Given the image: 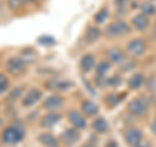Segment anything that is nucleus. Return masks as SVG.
<instances>
[{"instance_id": "1", "label": "nucleus", "mask_w": 156, "mask_h": 147, "mask_svg": "<svg viewBox=\"0 0 156 147\" xmlns=\"http://www.w3.org/2000/svg\"><path fill=\"white\" fill-rule=\"evenodd\" d=\"M25 135V128L22 124H13L12 126H8L7 129H4L3 134H2V141L5 145H16L20 143L23 139Z\"/></svg>"}, {"instance_id": "2", "label": "nucleus", "mask_w": 156, "mask_h": 147, "mask_svg": "<svg viewBox=\"0 0 156 147\" xmlns=\"http://www.w3.org/2000/svg\"><path fill=\"white\" fill-rule=\"evenodd\" d=\"M129 30H130V27L128 25V22L122 21V20H117V21H113L107 26L105 34L108 37H121V35L128 34Z\"/></svg>"}, {"instance_id": "3", "label": "nucleus", "mask_w": 156, "mask_h": 147, "mask_svg": "<svg viewBox=\"0 0 156 147\" xmlns=\"http://www.w3.org/2000/svg\"><path fill=\"white\" fill-rule=\"evenodd\" d=\"M128 109L134 116H144L148 111V104L143 98H134L129 102Z\"/></svg>"}, {"instance_id": "4", "label": "nucleus", "mask_w": 156, "mask_h": 147, "mask_svg": "<svg viewBox=\"0 0 156 147\" xmlns=\"http://www.w3.org/2000/svg\"><path fill=\"white\" fill-rule=\"evenodd\" d=\"M146 48H147V46H146V42L143 41V39H133V41H130L128 43V46H126V51H128L131 56H142L143 53L146 52Z\"/></svg>"}, {"instance_id": "5", "label": "nucleus", "mask_w": 156, "mask_h": 147, "mask_svg": "<svg viewBox=\"0 0 156 147\" xmlns=\"http://www.w3.org/2000/svg\"><path fill=\"white\" fill-rule=\"evenodd\" d=\"M124 138L126 145L130 146V147H135L136 145L139 143L140 141H143V135H142V131H140L138 128H128L124 133Z\"/></svg>"}, {"instance_id": "6", "label": "nucleus", "mask_w": 156, "mask_h": 147, "mask_svg": "<svg viewBox=\"0 0 156 147\" xmlns=\"http://www.w3.org/2000/svg\"><path fill=\"white\" fill-rule=\"evenodd\" d=\"M25 68H26V61L20 57H12L7 63V69L12 74H20V73L25 70Z\"/></svg>"}, {"instance_id": "7", "label": "nucleus", "mask_w": 156, "mask_h": 147, "mask_svg": "<svg viewBox=\"0 0 156 147\" xmlns=\"http://www.w3.org/2000/svg\"><path fill=\"white\" fill-rule=\"evenodd\" d=\"M68 119H69L70 124L73 125V128H76L78 130L85 129L86 125H87L86 124V119L78 111H76V109H72L69 112V115H68Z\"/></svg>"}, {"instance_id": "8", "label": "nucleus", "mask_w": 156, "mask_h": 147, "mask_svg": "<svg viewBox=\"0 0 156 147\" xmlns=\"http://www.w3.org/2000/svg\"><path fill=\"white\" fill-rule=\"evenodd\" d=\"M61 139L66 146H73L74 143H77L78 139H80V133H78V129L76 128H69L66 129L64 133L61 134Z\"/></svg>"}, {"instance_id": "9", "label": "nucleus", "mask_w": 156, "mask_h": 147, "mask_svg": "<svg viewBox=\"0 0 156 147\" xmlns=\"http://www.w3.org/2000/svg\"><path fill=\"white\" fill-rule=\"evenodd\" d=\"M41 98H42V91L41 90H38V89H30V90L26 92L25 98H23L22 106L23 107H31V106L35 104V103L39 99H41Z\"/></svg>"}, {"instance_id": "10", "label": "nucleus", "mask_w": 156, "mask_h": 147, "mask_svg": "<svg viewBox=\"0 0 156 147\" xmlns=\"http://www.w3.org/2000/svg\"><path fill=\"white\" fill-rule=\"evenodd\" d=\"M61 120V115L56 113V112H51L42 117L41 120V126L42 128H52L53 125H56L58 121Z\"/></svg>"}, {"instance_id": "11", "label": "nucleus", "mask_w": 156, "mask_h": 147, "mask_svg": "<svg viewBox=\"0 0 156 147\" xmlns=\"http://www.w3.org/2000/svg\"><path fill=\"white\" fill-rule=\"evenodd\" d=\"M107 56H108L109 61L113 63V64H122L124 60H125V53L122 50L117 47H113V48H109L107 51Z\"/></svg>"}, {"instance_id": "12", "label": "nucleus", "mask_w": 156, "mask_h": 147, "mask_svg": "<svg viewBox=\"0 0 156 147\" xmlns=\"http://www.w3.org/2000/svg\"><path fill=\"white\" fill-rule=\"evenodd\" d=\"M131 23H133V26L136 29V30L143 31V30H146V29L148 27L150 21H148V17L146 16V14L139 13V14H136L133 20H131Z\"/></svg>"}, {"instance_id": "13", "label": "nucleus", "mask_w": 156, "mask_h": 147, "mask_svg": "<svg viewBox=\"0 0 156 147\" xmlns=\"http://www.w3.org/2000/svg\"><path fill=\"white\" fill-rule=\"evenodd\" d=\"M94 66H95V59H94V56H92V55H90V53H86V55H83L81 57V60H80V69L83 73H89Z\"/></svg>"}, {"instance_id": "14", "label": "nucleus", "mask_w": 156, "mask_h": 147, "mask_svg": "<svg viewBox=\"0 0 156 147\" xmlns=\"http://www.w3.org/2000/svg\"><path fill=\"white\" fill-rule=\"evenodd\" d=\"M62 106V98L60 95H51L48 96L47 99L43 103V107L48 111H53V109H57L58 107Z\"/></svg>"}, {"instance_id": "15", "label": "nucleus", "mask_w": 156, "mask_h": 147, "mask_svg": "<svg viewBox=\"0 0 156 147\" xmlns=\"http://www.w3.org/2000/svg\"><path fill=\"white\" fill-rule=\"evenodd\" d=\"M38 141L44 146V147H58V141L56 139V137L51 133H42L39 134Z\"/></svg>"}, {"instance_id": "16", "label": "nucleus", "mask_w": 156, "mask_h": 147, "mask_svg": "<svg viewBox=\"0 0 156 147\" xmlns=\"http://www.w3.org/2000/svg\"><path fill=\"white\" fill-rule=\"evenodd\" d=\"M81 108L86 116H95L99 113V107L91 100H83L81 104Z\"/></svg>"}, {"instance_id": "17", "label": "nucleus", "mask_w": 156, "mask_h": 147, "mask_svg": "<svg viewBox=\"0 0 156 147\" xmlns=\"http://www.w3.org/2000/svg\"><path fill=\"white\" fill-rule=\"evenodd\" d=\"M143 83H144V76L142 73H135V74H133L129 78L128 86L131 90H138L140 86H143Z\"/></svg>"}, {"instance_id": "18", "label": "nucleus", "mask_w": 156, "mask_h": 147, "mask_svg": "<svg viewBox=\"0 0 156 147\" xmlns=\"http://www.w3.org/2000/svg\"><path fill=\"white\" fill-rule=\"evenodd\" d=\"M108 128H109L108 122H107V120L103 119V117H98V119H95L94 122H92V129L99 134L105 133V131L108 130Z\"/></svg>"}, {"instance_id": "19", "label": "nucleus", "mask_w": 156, "mask_h": 147, "mask_svg": "<svg viewBox=\"0 0 156 147\" xmlns=\"http://www.w3.org/2000/svg\"><path fill=\"white\" fill-rule=\"evenodd\" d=\"M100 29L96 26H90L85 33V38L89 43H94L100 38Z\"/></svg>"}, {"instance_id": "20", "label": "nucleus", "mask_w": 156, "mask_h": 147, "mask_svg": "<svg viewBox=\"0 0 156 147\" xmlns=\"http://www.w3.org/2000/svg\"><path fill=\"white\" fill-rule=\"evenodd\" d=\"M111 64L109 61H105V60H101L99 64L96 66V76H101V77H105V73L109 70Z\"/></svg>"}, {"instance_id": "21", "label": "nucleus", "mask_w": 156, "mask_h": 147, "mask_svg": "<svg viewBox=\"0 0 156 147\" xmlns=\"http://www.w3.org/2000/svg\"><path fill=\"white\" fill-rule=\"evenodd\" d=\"M140 11H142V13L146 14V16H152V14L156 13V8L154 4H151V2H144L142 5H140Z\"/></svg>"}, {"instance_id": "22", "label": "nucleus", "mask_w": 156, "mask_h": 147, "mask_svg": "<svg viewBox=\"0 0 156 147\" xmlns=\"http://www.w3.org/2000/svg\"><path fill=\"white\" fill-rule=\"evenodd\" d=\"M107 18H108V11H107L105 8L100 9V11L94 16V20H95L96 23H103L104 21H107Z\"/></svg>"}, {"instance_id": "23", "label": "nucleus", "mask_w": 156, "mask_h": 147, "mask_svg": "<svg viewBox=\"0 0 156 147\" xmlns=\"http://www.w3.org/2000/svg\"><path fill=\"white\" fill-rule=\"evenodd\" d=\"M38 42L41 43V45H43V46H53V45H56L55 38H52V37H47V35H42V37H39V38H38Z\"/></svg>"}, {"instance_id": "24", "label": "nucleus", "mask_w": 156, "mask_h": 147, "mask_svg": "<svg viewBox=\"0 0 156 147\" xmlns=\"http://www.w3.org/2000/svg\"><path fill=\"white\" fill-rule=\"evenodd\" d=\"M8 5L13 11H17V9H20L23 5V2L22 0H8Z\"/></svg>"}, {"instance_id": "25", "label": "nucleus", "mask_w": 156, "mask_h": 147, "mask_svg": "<svg viewBox=\"0 0 156 147\" xmlns=\"http://www.w3.org/2000/svg\"><path fill=\"white\" fill-rule=\"evenodd\" d=\"M107 85H108V86H113V87L121 85V77L120 76H112L111 78L107 80Z\"/></svg>"}, {"instance_id": "26", "label": "nucleus", "mask_w": 156, "mask_h": 147, "mask_svg": "<svg viewBox=\"0 0 156 147\" xmlns=\"http://www.w3.org/2000/svg\"><path fill=\"white\" fill-rule=\"evenodd\" d=\"M8 87V78L4 74H0V94L4 92Z\"/></svg>"}, {"instance_id": "27", "label": "nucleus", "mask_w": 156, "mask_h": 147, "mask_svg": "<svg viewBox=\"0 0 156 147\" xmlns=\"http://www.w3.org/2000/svg\"><path fill=\"white\" fill-rule=\"evenodd\" d=\"M119 96H117V95H115V94H111L108 98H107V102H108V106L111 104L112 107H113V106H116L117 104V103H119Z\"/></svg>"}, {"instance_id": "28", "label": "nucleus", "mask_w": 156, "mask_h": 147, "mask_svg": "<svg viewBox=\"0 0 156 147\" xmlns=\"http://www.w3.org/2000/svg\"><path fill=\"white\" fill-rule=\"evenodd\" d=\"M22 92V89L21 87H18V89H16V90H13L12 92H11V98L12 99H17V98L20 96V94Z\"/></svg>"}, {"instance_id": "29", "label": "nucleus", "mask_w": 156, "mask_h": 147, "mask_svg": "<svg viewBox=\"0 0 156 147\" xmlns=\"http://www.w3.org/2000/svg\"><path fill=\"white\" fill-rule=\"evenodd\" d=\"M135 147H151V145H150V142H147V141H140Z\"/></svg>"}, {"instance_id": "30", "label": "nucleus", "mask_w": 156, "mask_h": 147, "mask_svg": "<svg viewBox=\"0 0 156 147\" xmlns=\"http://www.w3.org/2000/svg\"><path fill=\"white\" fill-rule=\"evenodd\" d=\"M105 147H119V146H117V143H116L115 141H109L108 143L105 145Z\"/></svg>"}, {"instance_id": "31", "label": "nucleus", "mask_w": 156, "mask_h": 147, "mask_svg": "<svg viewBox=\"0 0 156 147\" xmlns=\"http://www.w3.org/2000/svg\"><path fill=\"white\" fill-rule=\"evenodd\" d=\"M151 130H152V133L156 135V120H154V122L151 124Z\"/></svg>"}, {"instance_id": "32", "label": "nucleus", "mask_w": 156, "mask_h": 147, "mask_svg": "<svg viewBox=\"0 0 156 147\" xmlns=\"http://www.w3.org/2000/svg\"><path fill=\"white\" fill-rule=\"evenodd\" d=\"M82 147H94V146H92L91 143H86V145H83V146H82Z\"/></svg>"}, {"instance_id": "33", "label": "nucleus", "mask_w": 156, "mask_h": 147, "mask_svg": "<svg viewBox=\"0 0 156 147\" xmlns=\"http://www.w3.org/2000/svg\"><path fill=\"white\" fill-rule=\"evenodd\" d=\"M22 2H23V3H33L34 0H22Z\"/></svg>"}]
</instances>
